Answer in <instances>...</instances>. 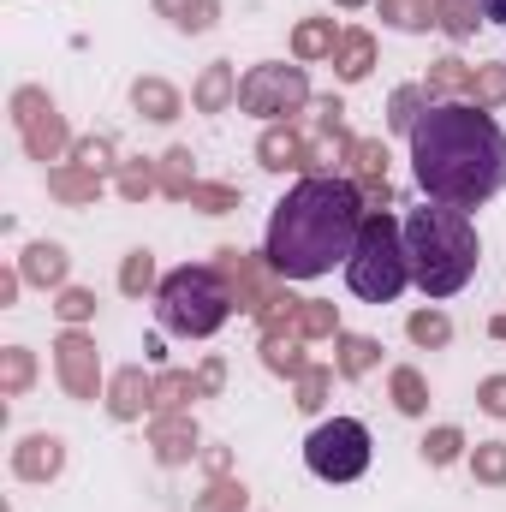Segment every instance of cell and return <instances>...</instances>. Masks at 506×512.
<instances>
[{"mask_svg": "<svg viewBox=\"0 0 506 512\" xmlns=\"http://www.w3.org/2000/svg\"><path fill=\"white\" fill-rule=\"evenodd\" d=\"M411 173L429 203L483 209L506 191V131L477 102H435L411 126Z\"/></svg>", "mask_w": 506, "mask_h": 512, "instance_id": "cell-1", "label": "cell"}, {"mask_svg": "<svg viewBox=\"0 0 506 512\" xmlns=\"http://www.w3.org/2000/svg\"><path fill=\"white\" fill-rule=\"evenodd\" d=\"M364 191L352 179L334 173H304L268 215V239H262V262L280 280H316L334 262H346L358 233H364Z\"/></svg>", "mask_w": 506, "mask_h": 512, "instance_id": "cell-2", "label": "cell"}, {"mask_svg": "<svg viewBox=\"0 0 506 512\" xmlns=\"http://www.w3.org/2000/svg\"><path fill=\"white\" fill-rule=\"evenodd\" d=\"M405 256H411V280L423 298H453L477 280L483 262V239L471 209L453 203H423L405 215Z\"/></svg>", "mask_w": 506, "mask_h": 512, "instance_id": "cell-3", "label": "cell"}, {"mask_svg": "<svg viewBox=\"0 0 506 512\" xmlns=\"http://www.w3.org/2000/svg\"><path fill=\"white\" fill-rule=\"evenodd\" d=\"M233 304H239V298H233L227 274L209 268V262H185V268H173V274L155 286V322H161L167 334H185V340L221 334L227 316H233Z\"/></svg>", "mask_w": 506, "mask_h": 512, "instance_id": "cell-4", "label": "cell"}, {"mask_svg": "<svg viewBox=\"0 0 506 512\" xmlns=\"http://www.w3.org/2000/svg\"><path fill=\"white\" fill-rule=\"evenodd\" d=\"M346 286L364 304H393L411 286V256H405V221H393L387 209L364 215V233L346 256Z\"/></svg>", "mask_w": 506, "mask_h": 512, "instance_id": "cell-5", "label": "cell"}, {"mask_svg": "<svg viewBox=\"0 0 506 512\" xmlns=\"http://www.w3.org/2000/svg\"><path fill=\"white\" fill-rule=\"evenodd\" d=\"M304 465L322 477V483H358L370 471V429L358 417H334V423H316L310 441H304Z\"/></svg>", "mask_w": 506, "mask_h": 512, "instance_id": "cell-6", "label": "cell"}, {"mask_svg": "<svg viewBox=\"0 0 506 512\" xmlns=\"http://www.w3.org/2000/svg\"><path fill=\"white\" fill-rule=\"evenodd\" d=\"M310 102V78L304 66H251L239 78V108L262 114V120H280V114H298Z\"/></svg>", "mask_w": 506, "mask_h": 512, "instance_id": "cell-7", "label": "cell"}, {"mask_svg": "<svg viewBox=\"0 0 506 512\" xmlns=\"http://www.w3.org/2000/svg\"><path fill=\"white\" fill-rule=\"evenodd\" d=\"M18 131H24V149L36 155V161H54L60 149H66V126H60V114H54V102L42 96V90H18Z\"/></svg>", "mask_w": 506, "mask_h": 512, "instance_id": "cell-8", "label": "cell"}, {"mask_svg": "<svg viewBox=\"0 0 506 512\" xmlns=\"http://www.w3.org/2000/svg\"><path fill=\"white\" fill-rule=\"evenodd\" d=\"M54 370H60V382L72 399H96V387H102V364H96V346L72 328V334H60V346H54Z\"/></svg>", "mask_w": 506, "mask_h": 512, "instance_id": "cell-9", "label": "cell"}, {"mask_svg": "<svg viewBox=\"0 0 506 512\" xmlns=\"http://www.w3.org/2000/svg\"><path fill=\"white\" fill-rule=\"evenodd\" d=\"M60 465H66V441H60V435H30V441H18V453H12V471H18L24 483H48V477H60Z\"/></svg>", "mask_w": 506, "mask_h": 512, "instance_id": "cell-10", "label": "cell"}, {"mask_svg": "<svg viewBox=\"0 0 506 512\" xmlns=\"http://www.w3.org/2000/svg\"><path fill=\"white\" fill-rule=\"evenodd\" d=\"M149 441H155V459L161 465H185L191 453H197V423L191 417H155V429H149Z\"/></svg>", "mask_w": 506, "mask_h": 512, "instance_id": "cell-11", "label": "cell"}, {"mask_svg": "<svg viewBox=\"0 0 506 512\" xmlns=\"http://www.w3.org/2000/svg\"><path fill=\"white\" fill-rule=\"evenodd\" d=\"M262 167H274V173H286V167H316L322 155H316V143H304L298 131H286V126H274L268 137H262Z\"/></svg>", "mask_w": 506, "mask_h": 512, "instance_id": "cell-12", "label": "cell"}, {"mask_svg": "<svg viewBox=\"0 0 506 512\" xmlns=\"http://www.w3.org/2000/svg\"><path fill=\"white\" fill-rule=\"evenodd\" d=\"M191 102H197L203 114H221L227 102H239V78H233V66H203V78H197Z\"/></svg>", "mask_w": 506, "mask_h": 512, "instance_id": "cell-13", "label": "cell"}, {"mask_svg": "<svg viewBox=\"0 0 506 512\" xmlns=\"http://www.w3.org/2000/svg\"><path fill=\"white\" fill-rule=\"evenodd\" d=\"M370 66H376V42H370L364 30H346V36H340V48H334V72H340L346 84H358Z\"/></svg>", "mask_w": 506, "mask_h": 512, "instance_id": "cell-14", "label": "cell"}, {"mask_svg": "<svg viewBox=\"0 0 506 512\" xmlns=\"http://www.w3.org/2000/svg\"><path fill=\"white\" fill-rule=\"evenodd\" d=\"M131 102H137V114H149V120H179V90L173 84H161V78H137L131 84Z\"/></svg>", "mask_w": 506, "mask_h": 512, "instance_id": "cell-15", "label": "cell"}, {"mask_svg": "<svg viewBox=\"0 0 506 512\" xmlns=\"http://www.w3.org/2000/svg\"><path fill=\"white\" fill-rule=\"evenodd\" d=\"M381 18L393 30H429L441 24V0H381Z\"/></svg>", "mask_w": 506, "mask_h": 512, "instance_id": "cell-16", "label": "cell"}, {"mask_svg": "<svg viewBox=\"0 0 506 512\" xmlns=\"http://www.w3.org/2000/svg\"><path fill=\"white\" fill-rule=\"evenodd\" d=\"M149 399H155V382H143V370H120V376H114V393H108L114 417H137Z\"/></svg>", "mask_w": 506, "mask_h": 512, "instance_id": "cell-17", "label": "cell"}, {"mask_svg": "<svg viewBox=\"0 0 506 512\" xmlns=\"http://www.w3.org/2000/svg\"><path fill=\"white\" fill-rule=\"evenodd\" d=\"M334 48H340L334 18H310V24H298V36H292V54H298V60H322V54H334Z\"/></svg>", "mask_w": 506, "mask_h": 512, "instance_id": "cell-18", "label": "cell"}, {"mask_svg": "<svg viewBox=\"0 0 506 512\" xmlns=\"http://www.w3.org/2000/svg\"><path fill=\"white\" fill-rule=\"evenodd\" d=\"M429 108H435V96H429L423 84H405V90L393 96V108H387V126H393V131H405V137H411V126H417V120H423Z\"/></svg>", "mask_w": 506, "mask_h": 512, "instance_id": "cell-19", "label": "cell"}, {"mask_svg": "<svg viewBox=\"0 0 506 512\" xmlns=\"http://www.w3.org/2000/svg\"><path fill=\"white\" fill-rule=\"evenodd\" d=\"M24 280L60 286V280H66V251H60V245H30V251H24Z\"/></svg>", "mask_w": 506, "mask_h": 512, "instance_id": "cell-20", "label": "cell"}, {"mask_svg": "<svg viewBox=\"0 0 506 512\" xmlns=\"http://www.w3.org/2000/svg\"><path fill=\"white\" fill-rule=\"evenodd\" d=\"M155 12H161V18H173V24H179V30H191V36L215 24V0H155Z\"/></svg>", "mask_w": 506, "mask_h": 512, "instance_id": "cell-21", "label": "cell"}, {"mask_svg": "<svg viewBox=\"0 0 506 512\" xmlns=\"http://www.w3.org/2000/svg\"><path fill=\"white\" fill-rule=\"evenodd\" d=\"M376 358H381V346L370 340V334H340V358H334V370H340V376H364Z\"/></svg>", "mask_w": 506, "mask_h": 512, "instance_id": "cell-22", "label": "cell"}, {"mask_svg": "<svg viewBox=\"0 0 506 512\" xmlns=\"http://www.w3.org/2000/svg\"><path fill=\"white\" fill-rule=\"evenodd\" d=\"M161 191H167V197H191V191H197L191 149H167V161H161Z\"/></svg>", "mask_w": 506, "mask_h": 512, "instance_id": "cell-23", "label": "cell"}, {"mask_svg": "<svg viewBox=\"0 0 506 512\" xmlns=\"http://www.w3.org/2000/svg\"><path fill=\"white\" fill-rule=\"evenodd\" d=\"M48 185H54L66 203H90V197L102 191V173H90V167H78V173H72V167H60V173H48Z\"/></svg>", "mask_w": 506, "mask_h": 512, "instance_id": "cell-24", "label": "cell"}, {"mask_svg": "<svg viewBox=\"0 0 506 512\" xmlns=\"http://www.w3.org/2000/svg\"><path fill=\"white\" fill-rule=\"evenodd\" d=\"M393 405L405 411V417H423L429 411V387L417 370H393Z\"/></svg>", "mask_w": 506, "mask_h": 512, "instance_id": "cell-25", "label": "cell"}, {"mask_svg": "<svg viewBox=\"0 0 506 512\" xmlns=\"http://www.w3.org/2000/svg\"><path fill=\"white\" fill-rule=\"evenodd\" d=\"M298 334H304V340L340 334V316H334V304H316V298H304V304H298Z\"/></svg>", "mask_w": 506, "mask_h": 512, "instance_id": "cell-26", "label": "cell"}, {"mask_svg": "<svg viewBox=\"0 0 506 512\" xmlns=\"http://www.w3.org/2000/svg\"><path fill=\"white\" fill-rule=\"evenodd\" d=\"M405 334H411L417 346H447V340H453V322H447L441 310H417V316L405 322Z\"/></svg>", "mask_w": 506, "mask_h": 512, "instance_id": "cell-27", "label": "cell"}, {"mask_svg": "<svg viewBox=\"0 0 506 512\" xmlns=\"http://www.w3.org/2000/svg\"><path fill=\"white\" fill-rule=\"evenodd\" d=\"M471 471H477V483H506V441H477Z\"/></svg>", "mask_w": 506, "mask_h": 512, "instance_id": "cell-28", "label": "cell"}, {"mask_svg": "<svg viewBox=\"0 0 506 512\" xmlns=\"http://www.w3.org/2000/svg\"><path fill=\"white\" fill-rule=\"evenodd\" d=\"M459 447H465V435H459L453 423H447V429H435V435H423V459H429V465H453V459H459Z\"/></svg>", "mask_w": 506, "mask_h": 512, "instance_id": "cell-29", "label": "cell"}, {"mask_svg": "<svg viewBox=\"0 0 506 512\" xmlns=\"http://www.w3.org/2000/svg\"><path fill=\"white\" fill-rule=\"evenodd\" d=\"M477 6L483 0H441V30L447 36H471L477 30Z\"/></svg>", "mask_w": 506, "mask_h": 512, "instance_id": "cell-30", "label": "cell"}, {"mask_svg": "<svg viewBox=\"0 0 506 512\" xmlns=\"http://www.w3.org/2000/svg\"><path fill=\"white\" fill-rule=\"evenodd\" d=\"M501 96H506V72L501 66H483V72L471 78V102H477V108H495Z\"/></svg>", "mask_w": 506, "mask_h": 512, "instance_id": "cell-31", "label": "cell"}, {"mask_svg": "<svg viewBox=\"0 0 506 512\" xmlns=\"http://www.w3.org/2000/svg\"><path fill=\"white\" fill-rule=\"evenodd\" d=\"M54 310H60V316H66V322L78 328V322H90V316H96V292H84V286H66Z\"/></svg>", "mask_w": 506, "mask_h": 512, "instance_id": "cell-32", "label": "cell"}, {"mask_svg": "<svg viewBox=\"0 0 506 512\" xmlns=\"http://www.w3.org/2000/svg\"><path fill=\"white\" fill-rule=\"evenodd\" d=\"M197 393H203V387L191 382V376H161V382H155V405L179 411V405H185V399H197Z\"/></svg>", "mask_w": 506, "mask_h": 512, "instance_id": "cell-33", "label": "cell"}, {"mask_svg": "<svg viewBox=\"0 0 506 512\" xmlns=\"http://www.w3.org/2000/svg\"><path fill=\"white\" fill-rule=\"evenodd\" d=\"M328 382H334V370H304V376H298V411H322Z\"/></svg>", "mask_w": 506, "mask_h": 512, "instance_id": "cell-34", "label": "cell"}, {"mask_svg": "<svg viewBox=\"0 0 506 512\" xmlns=\"http://www.w3.org/2000/svg\"><path fill=\"white\" fill-rule=\"evenodd\" d=\"M197 512H245V489H239V483H215V489L197 501Z\"/></svg>", "mask_w": 506, "mask_h": 512, "instance_id": "cell-35", "label": "cell"}, {"mask_svg": "<svg viewBox=\"0 0 506 512\" xmlns=\"http://www.w3.org/2000/svg\"><path fill=\"white\" fill-rule=\"evenodd\" d=\"M149 280H155V262H149V251H131V256H126V274H120V286L137 298V292H149Z\"/></svg>", "mask_w": 506, "mask_h": 512, "instance_id": "cell-36", "label": "cell"}, {"mask_svg": "<svg viewBox=\"0 0 506 512\" xmlns=\"http://www.w3.org/2000/svg\"><path fill=\"white\" fill-rule=\"evenodd\" d=\"M185 203H197V209H209V215H227V209H239V197H233L227 185H197Z\"/></svg>", "mask_w": 506, "mask_h": 512, "instance_id": "cell-37", "label": "cell"}, {"mask_svg": "<svg viewBox=\"0 0 506 512\" xmlns=\"http://www.w3.org/2000/svg\"><path fill=\"white\" fill-rule=\"evenodd\" d=\"M30 376H36L30 352H24V346H12V352H6V393H24V387H30Z\"/></svg>", "mask_w": 506, "mask_h": 512, "instance_id": "cell-38", "label": "cell"}, {"mask_svg": "<svg viewBox=\"0 0 506 512\" xmlns=\"http://www.w3.org/2000/svg\"><path fill=\"white\" fill-rule=\"evenodd\" d=\"M477 405H483L489 417H506V376H489V382L477 387Z\"/></svg>", "mask_w": 506, "mask_h": 512, "instance_id": "cell-39", "label": "cell"}, {"mask_svg": "<svg viewBox=\"0 0 506 512\" xmlns=\"http://www.w3.org/2000/svg\"><path fill=\"white\" fill-rule=\"evenodd\" d=\"M155 185H161V179H155L149 167H126V173H120V191H126V197H149Z\"/></svg>", "mask_w": 506, "mask_h": 512, "instance_id": "cell-40", "label": "cell"}, {"mask_svg": "<svg viewBox=\"0 0 506 512\" xmlns=\"http://www.w3.org/2000/svg\"><path fill=\"white\" fill-rule=\"evenodd\" d=\"M108 149H114L108 137H96V143H78V167H90V173H102V167H108Z\"/></svg>", "mask_w": 506, "mask_h": 512, "instance_id": "cell-41", "label": "cell"}, {"mask_svg": "<svg viewBox=\"0 0 506 512\" xmlns=\"http://www.w3.org/2000/svg\"><path fill=\"white\" fill-rule=\"evenodd\" d=\"M197 387H203V393H215V387H221V364H215V358L203 364V376H197Z\"/></svg>", "mask_w": 506, "mask_h": 512, "instance_id": "cell-42", "label": "cell"}, {"mask_svg": "<svg viewBox=\"0 0 506 512\" xmlns=\"http://www.w3.org/2000/svg\"><path fill=\"white\" fill-rule=\"evenodd\" d=\"M483 18H495V24L506 30V0H483Z\"/></svg>", "mask_w": 506, "mask_h": 512, "instance_id": "cell-43", "label": "cell"}, {"mask_svg": "<svg viewBox=\"0 0 506 512\" xmlns=\"http://www.w3.org/2000/svg\"><path fill=\"white\" fill-rule=\"evenodd\" d=\"M334 6H370V0H334Z\"/></svg>", "mask_w": 506, "mask_h": 512, "instance_id": "cell-44", "label": "cell"}]
</instances>
